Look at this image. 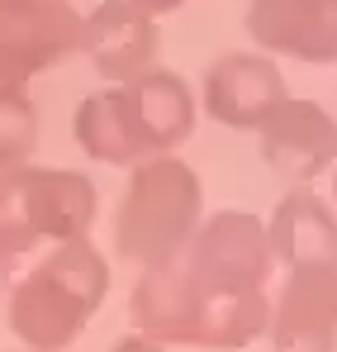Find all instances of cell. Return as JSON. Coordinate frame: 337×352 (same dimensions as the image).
Returning a JSON list of instances; mask_svg holds the SVG:
<instances>
[{
  "instance_id": "6da1fadb",
  "label": "cell",
  "mask_w": 337,
  "mask_h": 352,
  "mask_svg": "<svg viewBox=\"0 0 337 352\" xmlns=\"http://www.w3.org/2000/svg\"><path fill=\"white\" fill-rule=\"evenodd\" d=\"M128 309L148 338L200 348H242L271 324V305L262 291H205L185 276L181 262L148 267L133 286Z\"/></svg>"
},
{
  "instance_id": "7a4b0ae2",
  "label": "cell",
  "mask_w": 337,
  "mask_h": 352,
  "mask_svg": "<svg viewBox=\"0 0 337 352\" xmlns=\"http://www.w3.org/2000/svg\"><path fill=\"white\" fill-rule=\"evenodd\" d=\"M205 219V186L176 153L133 162V176L119 195L114 248L133 267H171Z\"/></svg>"
},
{
  "instance_id": "3957f363",
  "label": "cell",
  "mask_w": 337,
  "mask_h": 352,
  "mask_svg": "<svg viewBox=\"0 0 337 352\" xmlns=\"http://www.w3.org/2000/svg\"><path fill=\"white\" fill-rule=\"evenodd\" d=\"M105 291H110V262L95 252V243L91 238L57 243L14 286L10 329L34 348H62L86 329V319L100 309Z\"/></svg>"
},
{
  "instance_id": "277c9868",
  "label": "cell",
  "mask_w": 337,
  "mask_h": 352,
  "mask_svg": "<svg viewBox=\"0 0 337 352\" xmlns=\"http://www.w3.org/2000/svg\"><path fill=\"white\" fill-rule=\"evenodd\" d=\"M95 181L86 172L34 162L0 172V224L24 238V248L86 238L95 224Z\"/></svg>"
},
{
  "instance_id": "5b68a950",
  "label": "cell",
  "mask_w": 337,
  "mask_h": 352,
  "mask_svg": "<svg viewBox=\"0 0 337 352\" xmlns=\"http://www.w3.org/2000/svg\"><path fill=\"white\" fill-rule=\"evenodd\" d=\"M181 267L205 291H262V281L276 267L271 234L247 210H214L200 219L195 238L181 252Z\"/></svg>"
},
{
  "instance_id": "8992f818",
  "label": "cell",
  "mask_w": 337,
  "mask_h": 352,
  "mask_svg": "<svg viewBox=\"0 0 337 352\" xmlns=\"http://www.w3.org/2000/svg\"><path fill=\"white\" fill-rule=\"evenodd\" d=\"M81 34L86 14L71 0H0V86H29L76 58Z\"/></svg>"
},
{
  "instance_id": "52a82bcc",
  "label": "cell",
  "mask_w": 337,
  "mask_h": 352,
  "mask_svg": "<svg viewBox=\"0 0 337 352\" xmlns=\"http://www.w3.org/2000/svg\"><path fill=\"white\" fill-rule=\"evenodd\" d=\"M205 110L228 129H262L281 110L285 76L271 53H224L205 67Z\"/></svg>"
},
{
  "instance_id": "ba28073f",
  "label": "cell",
  "mask_w": 337,
  "mask_h": 352,
  "mask_svg": "<svg viewBox=\"0 0 337 352\" xmlns=\"http://www.w3.org/2000/svg\"><path fill=\"white\" fill-rule=\"evenodd\" d=\"M257 133L266 167L290 186H309L337 162V119L314 100H285Z\"/></svg>"
},
{
  "instance_id": "9c48e42d",
  "label": "cell",
  "mask_w": 337,
  "mask_h": 352,
  "mask_svg": "<svg viewBox=\"0 0 337 352\" xmlns=\"http://www.w3.org/2000/svg\"><path fill=\"white\" fill-rule=\"evenodd\" d=\"M247 38L294 62H337V0H252Z\"/></svg>"
},
{
  "instance_id": "30bf717a",
  "label": "cell",
  "mask_w": 337,
  "mask_h": 352,
  "mask_svg": "<svg viewBox=\"0 0 337 352\" xmlns=\"http://www.w3.org/2000/svg\"><path fill=\"white\" fill-rule=\"evenodd\" d=\"M157 14L138 10L133 0H105L95 14H86V34H81V53L105 81H133L143 72L157 67Z\"/></svg>"
},
{
  "instance_id": "8fae6325",
  "label": "cell",
  "mask_w": 337,
  "mask_h": 352,
  "mask_svg": "<svg viewBox=\"0 0 337 352\" xmlns=\"http://www.w3.org/2000/svg\"><path fill=\"white\" fill-rule=\"evenodd\" d=\"M276 352H333L337 338V267L290 272L276 314Z\"/></svg>"
},
{
  "instance_id": "7c38bea8",
  "label": "cell",
  "mask_w": 337,
  "mask_h": 352,
  "mask_svg": "<svg viewBox=\"0 0 337 352\" xmlns=\"http://www.w3.org/2000/svg\"><path fill=\"white\" fill-rule=\"evenodd\" d=\"M266 234H271L276 262H285L290 272H299V267H337V214L309 186H290L276 200V210L266 219Z\"/></svg>"
},
{
  "instance_id": "4fadbf2b",
  "label": "cell",
  "mask_w": 337,
  "mask_h": 352,
  "mask_svg": "<svg viewBox=\"0 0 337 352\" xmlns=\"http://www.w3.org/2000/svg\"><path fill=\"white\" fill-rule=\"evenodd\" d=\"M119 86H124V96H128V105H133L138 133H143V143H148V157L176 153V148L195 133V115H200V110H195V96H190L185 76L152 67V72H143V76H133V81H119Z\"/></svg>"
},
{
  "instance_id": "5bb4252c",
  "label": "cell",
  "mask_w": 337,
  "mask_h": 352,
  "mask_svg": "<svg viewBox=\"0 0 337 352\" xmlns=\"http://www.w3.org/2000/svg\"><path fill=\"white\" fill-rule=\"evenodd\" d=\"M71 129H76L81 153H86V157H95V162L133 167V162H143V157H148V143H143V133H138V119H133V105H128L124 86L86 96V100L76 105Z\"/></svg>"
},
{
  "instance_id": "9a60e30c",
  "label": "cell",
  "mask_w": 337,
  "mask_h": 352,
  "mask_svg": "<svg viewBox=\"0 0 337 352\" xmlns=\"http://www.w3.org/2000/svg\"><path fill=\"white\" fill-rule=\"evenodd\" d=\"M38 148V110L24 86H0V172L24 167Z\"/></svg>"
},
{
  "instance_id": "2e32d148",
  "label": "cell",
  "mask_w": 337,
  "mask_h": 352,
  "mask_svg": "<svg viewBox=\"0 0 337 352\" xmlns=\"http://www.w3.org/2000/svg\"><path fill=\"white\" fill-rule=\"evenodd\" d=\"M24 252H29V248H24V238L10 234V229L0 224V281H10V272H14V262H19Z\"/></svg>"
},
{
  "instance_id": "e0dca14e",
  "label": "cell",
  "mask_w": 337,
  "mask_h": 352,
  "mask_svg": "<svg viewBox=\"0 0 337 352\" xmlns=\"http://www.w3.org/2000/svg\"><path fill=\"white\" fill-rule=\"evenodd\" d=\"M138 10H148V14H171V10H181L185 0H133Z\"/></svg>"
},
{
  "instance_id": "ac0fdd59",
  "label": "cell",
  "mask_w": 337,
  "mask_h": 352,
  "mask_svg": "<svg viewBox=\"0 0 337 352\" xmlns=\"http://www.w3.org/2000/svg\"><path fill=\"white\" fill-rule=\"evenodd\" d=\"M114 352H157V348H152V343H138V338H133V343H119Z\"/></svg>"
},
{
  "instance_id": "d6986e66",
  "label": "cell",
  "mask_w": 337,
  "mask_h": 352,
  "mask_svg": "<svg viewBox=\"0 0 337 352\" xmlns=\"http://www.w3.org/2000/svg\"><path fill=\"white\" fill-rule=\"evenodd\" d=\"M333 172H337V162H333ZM333 190H337V186H333Z\"/></svg>"
}]
</instances>
